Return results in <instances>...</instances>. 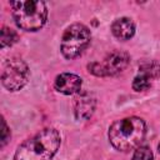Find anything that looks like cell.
<instances>
[{
	"mask_svg": "<svg viewBox=\"0 0 160 160\" xmlns=\"http://www.w3.org/2000/svg\"><path fill=\"white\" fill-rule=\"evenodd\" d=\"M146 134V126L142 119L138 116L116 120L109 129L110 144L119 151H129L140 146Z\"/></svg>",
	"mask_w": 160,
	"mask_h": 160,
	"instance_id": "7a4b0ae2",
	"label": "cell"
},
{
	"mask_svg": "<svg viewBox=\"0 0 160 160\" xmlns=\"http://www.w3.org/2000/svg\"><path fill=\"white\" fill-rule=\"evenodd\" d=\"M151 81H152V80H151L148 75H145V74H142V72L139 71V74L135 76L134 81H132V89H134L135 91H144V90H148V89L150 88V85H151Z\"/></svg>",
	"mask_w": 160,
	"mask_h": 160,
	"instance_id": "7c38bea8",
	"label": "cell"
},
{
	"mask_svg": "<svg viewBox=\"0 0 160 160\" xmlns=\"http://www.w3.org/2000/svg\"><path fill=\"white\" fill-rule=\"evenodd\" d=\"M60 134L55 129H44L22 142L14 160H51L60 146Z\"/></svg>",
	"mask_w": 160,
	"mask_h": 160,
	"instance_id": "6da1fadb",
	"label": "cell"
},
{
	"mask_svg": "<svg viewBox=\"0 0 160 160\" xmlns=\"http://www.w3.org/2000/svg\"><path fill=\"white\" fill-rule=\"evenodd\" d=\"M158 149H159V152H160V142H159V145H158Z\"/></svg>",
	"mask_w": 160,
	"mask_h": 160,
	"instance_id": "9a60e30c",
	"label": "cell"
},
{
	"mask_svg": "<svg viewBox=\"0 0 160 160\" xmlns=\"http://www.w3.org/2000/svg\"><path fill=\"white\" fill-rule=\"evenodd\" d=\"M11 12L15 24L25 31L40 30L48 19L46 4L40 0L11 1Z\"/></svg>",
	"mask_w": 160,
	"mask_h": 160,
	"instance_id": "3957f363",
	"label": "cell"
},
{
	"mask_svg": "<svg viewBox=\"0 0 160 160\" xmlns=\"http://www.w3.org/2000/svg\"><path fill=\"white\" fill-rule=\"evenodd\" d=\"M95 109V98L89 92H82L75 101V116L78 120L89 119Z\"/></svg>",
	"mask_w": 160,
	"mask_h": 160,
	"instance_id": "ba28073f",
	"label": "cell"
},
{
	"mask_svg": "<svg viewBox=\"0 0 160 160\" xmlns=\"http://www.w3.org/2000/svg\"><path fill=\"white\" fill-rule=\"evenodd\" d=\"M1 124H2V134H1V146H4L6 142H8V140H9V138H10V130H9V128H8V125H6V122H5V120L2 119L1 120Z\"/></svg>",
	"mask_w": 160,
	"mask_h": 160,
	"instance_id": "5bb4252c",
	"label": "cell"
},
{
	"mask_svg": "<svg viewBox=\"0 0 160 160\" xmlns=\"http://www.w3.org/2000/svg\"><path fill=\"white\" fill-rule=\"evenodd\" d=\"M30 70L26 62L19 58H11L5 61L1 72V82L9 91H18L28 82Z\"/></svg>",
	"mask_w": 160,
	"mask_h": 160,
	"instance_id": "5b68a950",
	"label": "cell"
},
{
	"mask_svg": "<svg viewBox=\"0 0 160 160\" xmlns=\"http://www.w3.org/2000/svg\"><path fill=\"white\" fill-rule=\"evenodd\" d=\"M152 151L148 146H138L132 155V160H152Z\"/></svg>",
	"mask_w": 160,
	"mask_h": 160,
	"instance_id": "4fadbf2b",
	"label": "cell"
},
{
	"mask_svg": "<svg viewBox=\"0 0 160 160\" xmlns=\"http://www.w3.org/2000/svg\"><path fill=\"white\" fill-rule=\"evenodd\" d=\"M91 40V32L84 24L75 22L66 28L62 34L60 49L66 59H74L82 54Z\"/></svg>",
	"mask_w": 160,
	"mask_h": 160,
	"instance_id": "277c9868",
	"label": "cell"
},
{
	"mask_svg": "<svg viewBox=\"0 0 160 160\" xmlns=\"http://www.w3.org/2000/svg\"><path fill=\"white\" fill-rule=\"evenodd\" d=\"M139 71L145 74V75H148L151 80H155V79H158L160 76V66L155 61H150V62H145V64L140 65Z\"/></svg>",
	"mask_w": 160,
	"mask_h": 160,
	"instance_id": "8fae6325",
	"label": "cell"
},
{
	"mask_svg": "<svg viewBox=\"0 0 160 160\" xmlns=\"http://www.w3.org/2000/svg\"><path fill=\"white\" fill-rule=\"evenodd\" d=\"M129 54L120 50H115L108 54L102 61H95L89 64L88 69L91 74L96 76H114L124 71L129 65Z\"/></svg>",
	"mask_w": 160,
	"mask_h": 160,
	"instance_id": "8992f818",
	"label": "cell"
},
{
	"mask_svg": "<svg viewBox=\"0 0 160 160\" xmlns=\"http://www.w3.org/2000/svg\"><path fill=\"white\" fill-rule=\"evenodd\" d=\"M111 31L115 38L119 40H129L135 34V24L130 18H120L116 19L111 25Z\"/></svg>",
	"mask_w": 160,
	"mask_h": 160,
	"instance_id": "9c48e42d",
	"label": "cell"
},
{
	"mask_svg": "<svg viewBox=\"0 0 160 160\" xmlns=\"http://www.w3.org/2000/svg\"><path fill=\"white\" fill-rule=\"evenodd\" d=\"M82 80L80 76L70 72H62L56 76L54 88L56 91L65 94V95H72L81 90Z\"/></svg>",
	"mask_w": 160,
	"mask_h": 160,
	"instance_id": "52a82bcc",
	"label": "cell"
},
{
	"mask_svg": "<svg viewBox=\"0 0 160 160\" xmlns=\"http://www.w3.org/2000/svg\"><path fill=\"white\" fill-rule=\"evenodd\" d=\"M18 41V34L15 30L4 26L1 29V36H0V45L1 48L11 46Z\"/></svg>",
	"mask_w": 160,
	"mask_h": 160,
	"instance_id": "30bf717a",
	"label": "cell"
}]
</instances>
